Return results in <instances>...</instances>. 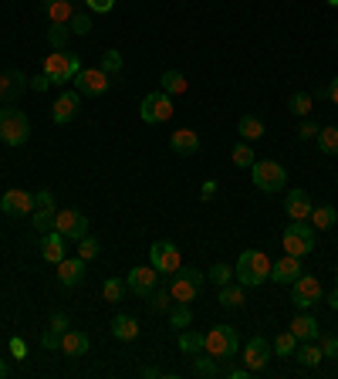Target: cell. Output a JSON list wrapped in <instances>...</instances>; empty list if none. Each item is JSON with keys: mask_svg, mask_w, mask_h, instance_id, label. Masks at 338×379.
<instances>
[{"mask_svg": "<svg viewBox=\"0 0 338 379\" xmlns=\"http://www.w3.org/2000/svg\"><path fill=\"white\" fill-rule=\"evenodd\" d=\"M233 274L244 288H257L264 281H271V258L264 251H244L233 264Z\"/></svg>", "mask_w": 338, "mask_h": 379, "instance_id": "1", "label": "cell"}, {"mask_svg": "<svg viewBox=\"0 0 338 379\" xmlns=\"http://www.w3.org/2000/svg\"><path fill=\"white\" fill-rule=\"evenodd\" d=\"M203 285H206V274L180 264V271H173V278H169V298L176 305H193V298H200Z\"/></svg>", "mask_w": 338, "mask_h": 379, "instance_id": "2", "label": "cell"}, {"mask_svg": "<svg viewBox=\"0 0 338 379\" xmlns=\"http://www.w3.org/2000/svg\"><path fill=\"white\" fill-rule=\"evenodd\" d=\"M0 139H4V146H24V142L31 139V119H28V112L0 106Z\"/></svg>", "mask_w": 338, "mask_h": 379, "instance_id": "3", "label": "cell"}, {"mask_svg": "<svg viewBox=\"0 0 338 379\" xmlns=\"http://www.w3.org/2000/svg\"><path fill=\"white\" fill-rule=\"evenodd\" d=\"M281 244H284V254L308 258L315 251V227H311V220H291L284 227V234H281Z\"/></svg>", "mask_w": 338, "mask_h": 379, "instance_id": "4", "label": "cell"}, {"mask_svg": "<svg viewBox=\"0 0 338 379\" xmlns=\"http://www.w3.org/2000/svg\"><path fill=\"white\" fill-rule=\"evenodd\" d=\"M250 180H254V186H257L261 193H277V190H284L288 173H284V166L274 163V159H254V166H250Z\"/></svg>", "mask_w": 338, "mask_h": 379, "instance_id": "5", "label": "cell"}, {"mask_svg": "<svg viewBox=\"0 0 338 379\" xmlns=\"http://www.w3.org/2000/svg\"><path fill=\"white\" fill-rule=\"evenodd\" d=\"M237 349H240V342H237V332H233L231 325H214V329L206 332L203 352H210L214 359L227 363V359H233V356H237Z\"/></svg>", "mask_w": 338, "mask_h": 379, "instance_id": "6", "label": "cell"}, {"mask_svg": "<svg viewBox=\"0 0 338 379\" xmlns=\"http://www.w3.org/2000/svg\"><path fill=\"white\" fill-rule=\"evenodd\" d=\"M78 72H81V58L71 55V51H51V55L45 58V75L51 78V85L71 81Z\"/></svg>", "mask_w": 338, "mask_h": 379, "instance_id": "7", "label": "cell"}, {"mask_svg": "<svg viewBox=\"0 0 338 379\" xmlns=\"http://www.w3.org/2000/svg\"><path fill=\"white\" fill-rule=\"evenodd\" d=\"M139 115H142L146 125H163L173 115V98H169L166 91H149V95H142Z\"/></svg>", "mask_w": 338, "mask_h": 379, "instance_id": "8", "label": "cell"}, {"mask_svg": "<svg viewBox=\"0 0 338 379\" xmlns=\"http://www.w3.org/2000/svg\"><path fill=\"white\" fill-rule=\"evenodd\" d=\"M149 264H153L159 274L180 271V264H183V258H180V247H176L173 241H156L153 247H149Z\"/></svg>", "mask_w": 338, "mask_h": 379, "instance_id": "9", "label": "cell"}, {"mask_svg": "<svg viewBox=\"0 0 338 379\" xmlns=\"http://www.w3.org/2000/svg\"><path fill=\"white\" fill-rule=\"evenodd\" d=\"M291 288H294L291 291V302H294V308H298V312H308V308H311V305L325 295L322 281H318L315 274H301L298 281H291Z\"/></svg>", "mask_w": 338, "mask_h": 379, "instance_id": "10", "label": "cell"}, {"mask_svg": "<svg viewBox=\"0 0 338 379\" xmlns=\"http://www.w3.org/2000/svg\"><path fill=\"white\" fill-rule=\"evenodd\" d=\"M54 230L58 234H64L68 241H81L85 234H88V217L81 210H58V220H54Z\"/></svg>", "mask_w": 338, "mask_h": 379, "instance_id": "11", "label": "cell"}, {"mask_svg": "<svg viewBox=\"0 0 338 379\" xmlns=\"http://www.w3.org/2000/svg\"><path fill=\"white\" fill-rule=\"evenodd\" d=\"M244 366L250 369V373H261V369H267V363H271V356H274V349H271V342L267 339H261V335H254L250 342L244 346Z\"/></svg>", "mask_w": 338, "mask_h": 379, "instance_id": "12", "label": "cell"}, {"mask_svg": "<svg viewBox=\"0 0 338 379\" xmlns=\"http://www.w3.org/2000/svg\"><path fill=\"white\" fill-rule=\"evenodd\" d=\"M156 285H159V271H156L153 264H146V268H132L129 278H125V288L132 291V295H139V298H149V295L156 291Z\"/></svg>", "mask_w": 338, "mask_h": 379, "instance_id": "13", "label": "cell"}, {"mask_svg": "<svg viewBox=\"0 0 338 379\" xmlns=\"http://www.w3.org/2000/svg\"><path fill=\"white\" fill-rule=\"evenodd\" d=\"M112 75H105L102 68H81L71 81H75V91H81V95H105L108 91V81Z\"/></svg>", "mask_w": 338, "mask_h": 379, "instance_id": "14", "label": "cell"}, {"mask_svg": "<svg viewBox=\"0 0 338 379\" xmlns=\"http://www.w3.org/2000/svg\"><path fill=\"white\" fill-rule=\"evenodd\" d=\"M28 85H31V81H28L24 72H14V68L4 72V75H0V106H14L17 98L28 91Z\"/></svg>", "mask_w": 338, "mask_h": 379, "instance_id": "15", "label": "cell"}, {"mask_svg": "<svg viewBox=\"0 0 338 379\" xmlns=\"http://www.w3.org/2000/svg\"><path fill=\"white\" fill-rule=\"evenodd\" d=\"M305 258H294V254H284V258L271 261V281H277V285H291V281H298L301 274H305V264H301Z\"/></svg>", "mask_w": 338, "mask_h": 379, "instance_id": "16", "label": "cell"}, {"mask_svg": "<svg viewBox=\"0 0 338 379\" xmlns=\"http://www.w3.org/2000/svg\"><path fill=\"white\" fill-rule=\"evenodd\" d=\"M0 210L7 217H28V213H34V197L28 190H7L0 197Z\"/></svg>", "mask_w": 338, "mask_h": 379, "instance_id": "17", "label": "cell"}, {"mask_svg": "<svg viewBox=\"0 0 338 379\" xmlns=\"http://www.w3.org/2000/svg\"><path fill=\"white\" fill-rule=\"evenodd\" d=\"M78 106H81V91H62L54 98V106H51V119L64 125V122H71L78 115Z\"/></svg>", "mask_w": 338, "mask_h": 379, "instance_id": "18", "label": "cell"}, {"mask_svg": "<svg viewBox=\"0 0 338 379\" xmlns=\"http://www.w3.org/2000/svg\"><path fill=\"white\" fill-rule=\"evenodd\" d=\"M315 210V200L308 190H291L288 197H284V213L291 217V220H308Z\"/></svg>", "mask_w": 338, "mask_h": 379, "instance_id": "19", "label": "cell"}, {"mask_svg": "<svg viewBox=\"0 0 338 379\" xmlns=\"http://www.w3.org/2000/svg\"><path fill=\"white\" fill-rule=\"evenodd\" d=\"M85 264H88V261H81V258L58 261V281H62L64 288H78V285L85 281Z\"/></svg>", "mask_w": 338, "mask_h": 379, "instance_id": "20", "label": "cell"}, {"mask_svg": "<svg viewBox=\"0 0 338 379\" xmlns=\"http://www.w3.org/2000/svg\"><path fill=\"white\" fill-rule=\"evenodd\" d=\"M68 237L64 234H58V230H51V234H45V241H41V258L51 261V264H58V261L68 258Z\"/></svg>", "mask_w": 338, "mask_h": 379, "instance_id": "21", "label": "cell"}, {"mask_svg": "<svg viewBox=\"0 0 338 379\" xmlns=\"http://www.w3.org/2000/svg\"><path fill=\"white\" fill-rule=\"evenodd\" d=\"M88 332H78V329H68V332L62 335V352L64 356H71V359H78V356H85L88 352Z\"/></svg>", "mask_w": 338, "mask_h": 379, "instance_id": "22", "label": "cell"}, {"mask_svg": "<svg viewBox=\"0 0 338 379\" xmlns=\"http://www.w3.org/2000/svg\"><path fill=\"white\" fill-rule=\"evenodd\" d=\"M169 146H173V152H180V156H193V152L200 149V136H197L193 129H176V132L169 136Z\"/></svg>", "mask_w": 338, "mask_h": 379, "instance_id": "23", "label": "cell"}, {"mask_svg": "<svg viewBox=\"0 0 338 379\" xmlns=\"http://www.w3.org/2000/svg\"><path fill=\"white\" fill-rule=\"evenodd\" d=\"M318 332H322V329H318V322L311 319L308 312H298V315H294L291 335L298 339V342H311V339H318Z\"/></svg>", "mask_w": 338, "mask_h": 379, "instance_id": "24", "label": "cell"}, {"mask_svg": "<svg viewBox=\"0 0 338 379\" xmlns=\"http://www.w3.org/2000/svg\"><path fill=\"white\" fill-rule=\"evenodd\" d=\"M108 329H112V335H115L119 342H132L139 335V322L132 319V315H115V319L108 322Z\"/></svg>", "mask_w": 338, "mask_h": 379, "instance_id": "25", "label": "cell"}, {"mask_svg": "<svg viewBox=\"0 0 338 379\" xmlns=\"http://www.w3.org/2000/svg\"><path fill=\"white\" fill-rule=\"evenodd\" d=\"M294 359L305 366V369H315V366L325 359V352H322V346H315V339H311V342H298V349H294Z\"/></svg>", "mask_w": 338, "mask_h": 379, "instance_id": "26", "label": "cell"}, {"mask_svg": "<svg viewBox=\"0 0 338 379\" xmlns=\"http://www.w3.org/2000/svg\"><path fill=\"white\" fill-rule=\"evenodd\" d=\"M311 227L315 230H328V227H335V220H338V210L332 207V203H318L315 210H311Z\"/></svg>", "mask_w": 338, "mask_h": 379, "instance_id": "27", "label": "cell"}, {"mask_svg": "<svg viewBox=\"0 0 338 379\" xmlns=\"http://www.w3.org/2000/svg\"><path fill=\"white\" fill-rule=\"evenodd\" d=\"M193 376H200V379H214L220 376V359H214L210 352H197V359H193Z\"/></svg>", "mask_w": 338, "mask_h": 379, "instance_id": "28", "label": "cell"}, {"mask_svg": "<svg viewBox=\"0 0 338 379\" xmlns=\"http://www.w3.org/2000/svg\"><path fill=\"white\" fill-rule=\"evenodd\" d=\"M237 136L244 139V142H257L264 136V122L257 115H244V119L237 122Z\"/></svg>", "mask_w": 338, "mask_h": 379, "instance_id": "29", "label": "cell"}, {"mask_svg": "<svg viewBox=\"0 0 338 379\" xmlns=\"http://www.w3.org/2000/svg\"><path fill=\"white\" fill-rule=\"evenodd\" d=\"M216 302L223 305V308H240L244 305V285H220V298Z\"/></svg>", "mask_w": 338, "mask_h": 379, "instance_id": "30", "label": "cell"}, {"mask_svg": "<svg viewBox=\"0 0 338 379\" xmlns=\"http://www.w3.org/2000/svg\"><path fill=\"white\" fill-rule=\"evenodd\" d=\"M318 149L325 152V156H338V125H325V129H318Z\"/></svg>", "mask_w": 338, "mask_h": 379, "instance_id": "31", "label": "cell"}, {"mask_svg": "<svg viewBox=\"0 0 338 379\" xmlns=\"http://www.w3.org/2000/svg\"><path fill=\"white\" fill-rule=\"evenodd\" d=\"M311 106H315V95H311V91H294L291 98H288V112L301 115V119H308Z\"/></svg>", "mask_w": 338, "mask_h": 379, "instance_id": "32", "label": "cell"}, {"mask_svg": "<svg viewBox=\"0 0 338 379\" xmlns=\"http://www.w3.org/2000/svg\"><path fill=\"white\" fill-rule=\"evenodd\" d=\"M159 81H163V91H166V95H183V91H186V75H183V72H176V68L163 72V78H159Z\"/></svg>", "mask_w": 338, "mask_h": 379, "instance_id": "33", "label": "cell"}, {"mask_svg": "<svg viewBox=\"0 0 338 379\" xmlns=\"http://www.w3.org/2000/svg\"><path fill=\"white\" fill-rule=\"evenodd\" d=\"M231 159H233V166H240V169H250L254 166V142H237L231 149Z\"/></svg>", "mask_w": 338, "mask_h": 379, "instance_id": "34", "label": "cell"}, {"mask_svg": "<svg viewBox=\"0 0 338 379\" xmlns=\"http://www.w3.org/2000/svg\"><path fill=\"white\" fill-rule=\"evenodd\" d=\"M203 342H206V335H200V332H190V329L180 332V352H186V356L203 352Z\"/></svg>", "mask_w": 338, "mask_h": 379, "instance_id": "35", "label": "cell"}, {"mask_svg": "<svg viewBox=\"0 0 338 379\" xmlns=\"http://www.w3.org/2000/svg\"><path fill=\"white\" fill-rule=\"evenodd\" d=\"M47 17H51V24H68V21L75 17L71 0H58V4H51V7H47Z\"/></svg>", "mask_w": 338, "mask_h": 379, "instance_id": "36", "label": "cell"}, {"mask_svg": "<svg viewBox=\"0 0 338 379\" xmlns=\"http://www.w3.org/2000/svg\"><path fill=\"white\" fill-rule=\"evenodd\" d=\"M54 220H58V210H45V207L34 210V230H37V234H51V230H54Z\"/></svg>", "mask_w": 338, "mask_h": 379, "instance_id": "37", "label": "cell"}, {"mask_svg": "<svg viewBox=\"0 0 338 379\" xmlns=\"http://www.w3.org/2000/svg\"><path fill=\"white\" fill-rule=\"evenodd\" d=\"M68 38H71V28H68V24H51V30H47V45L54 47V51H64Z\"/></svg>", "mask_w": 338, "mask_h": 379, "instance_id": "38", "label": "cell"}, {"mask_svg": "<svg viewBox=\"0 0 338 379\" xmlns=\"http://www.w3.org/2000/svg\"><path fill=\"white\" fill-rule=\"evenodd\" d=\"M125 295V281H119V278H105V285H102V298L112 305H119Z\"/></svg>", "mask_w": 338, "mask_h": 379, "instance_id": "39", "label": "cell"}, {"mask_svg": "<svg viewBox=\"0 0 338 379\" xmlns=\"http://www.w3.org/2000/svg\"><path fill=\"white\" fill-rule=\"evenodd\" d=\"M271 349H274L277 356H294V349H298V339L291 335V329H288V332H277V339L271 342Z\"/></svg>", "mask_w": 338, "mask_h": 379, "instance_id": "40", "label": "cell"}, {"mask_svg": "<svg viewBox=\"0 0 338 379\" xmlns=\"http://www.w3.org/2000/svg\"><path fill=\"white\" fill-rule=\"evenodd\" d=\"M105 75H119L122 72V51H115V47H108L105 55H102V64H98Z\"/></svg>", "mask_w": 338, "mask_h": 379, "instance_id": "41", "label": "cell"}, {"mask_svg": "<svg viewBox=\"0 0 338 379\" xmlns=\"http://www.w3.org/2000/svg\"><path fill=\"white\" fill-rule=\"evenodd\" d=\"M190 322H193V312H190V305H176V308L169 312V325H173L176 332H183Z\"/></svg>", "mask_w": 338, "mask_h": 379, "instance_id": "42", "label": "cell"}, {"mask_svg": "<svg viewBox=\"0 0 338 379\" xmlns=\"http://www.w3.org/2000/svg\"><path fill=\"white\" fill-rule=\"evenodd\" d=\"M98 251H102V244L95 241L92 234H85V237L78 241V258H81V261H95V258H98Z\"/></svg>", "mask_w": 338, "mask_h": 379, "instance_id": "43", "label": "cell"}, {"mask_svg": "<svg viewBox=\"0 0 338 379\" xmlns=\"http://www.w3.org/2000/svg\"><path fill=\"white\" fill-rule=\"evenodd\" d=\"M68 28H71V34H81V38H85V34H92V17L85 14V11H75V17L68 21Z\"/></svg>", "mask_w": 338, "mask_h": 379, "instance_id": "44", "label": "cell"}, {"mask_svg": "<svg viewBox=\"0 0 338 379\" xmlns=\"http://www.w3.org/2000/svg\"><path fill=\"white\" fill-rule=\"evenodd\" d=\"M231 278H233V268H231V264H214V268L206 271V281H214L216 288H220V285H227Z\"/></svg>", "mask_w": 338, "mask_h": 379, "instance_id": "45", "label": "cell"}, {"mask_svg": "<svg viewBox=\"0 0 338 379\" xmlns=\"http://www.w3.org/2000/svg\"><path fill=\"white\" fill-rule=\"evenodd\" d=\"M149 298H153V312H166V308H169V302H173V298H169V288H163V291H153Z\"/></svg>", "mask_w": 338, "mask_h": 379, "instance_id": "46", "label": "cell"}, {"mask_svg": "<svg viewBox=\"0 0 338 379\" xmlns=\"http://www.w3.org/2000/svg\"><path fill=\"white\" fill-rule=\"evenodd\" d=\"M34 207L54 210V193H51V190H37V193H34Z\"/></svg>", "mask_w": 338, "mask_h": 379, "instance_id": "47", "label": "cell"}, {"mask_svg": "<svg viewBox=\"0 0 338 379\" xmlns=\"http://www.w3.org/2000/svg\"><path fill=\"white\" fill-rule=\"evenodd\" d=\"M47 329H51V332H58V335H64V332H68V315H64V312H54Z\"/></svg>", "mask_w": 338, "mask_h": 379, "instance_id": "48", "label": "cell"}, {"mask_svg": "<svg viewBox=\"0 0 338 379\" xmlns=\"http://www.w3.org/2000/svg\"><path fill=\"white\" fill-rule=\"evenodd\" d=\"M85 4H88L92 14H108V11L115 7V0H85Z\"/></svg>", "mask_w": 338, "mask_h": 379, "instance_id": "49", "label": "cell"}, {"mask_svg": "<svg viewBox=\"0 0 338 379\" xmlns=\"http://www.w3.org/2000/svg\"><path fill=\"white\" fill-rule=\"evenodd\" d=\"M322 352H325V359H338V339L335 335L322 339Z\"/></svg>", "mask_w": 338, "mask_h": 379, "instance_id": "50", "label": "cell"}, {"mask_svg": "<svg viewBox=\"0 0 338 379\" xmlns=\"http://www.w3.org/2000/svg\"><path fill=\"white\" fill-rule=\"evenodd\" d=\"M41 346H45V349H62V335H58V332H51V329H47V332L41 335Z\"/></svg>", "mask_w": 338, "mask_h": 379, "instance_id": "51", "label": "cell"}, {"mask_svg": "<svg viewBox=\"0 0 338 379\" xmlns=\"http://www.w3.org/2000/svg\"><path fill=\"white\" fill-rule=\"evenodd\" d=\"M11 356L14 359H28V342L24 339H11Z\"/></svg>", "mask_w": 338, "mask_h": 379, "instance_id": "52", "label": "cell"}, {"mask_svg": "<svg viewBox=\"0 0 338 379\" xmlns=\"http://www.w3.org/2000/svg\"><path fill=\"white\" fill-rule=\"evenodd\" d=\"M298 136H301V139H315V136H318V125H315L311 119H305V122H301V129H298Z\"/></svg>", "mask_w": 338, "mask_h": 379, "instance_id": "53", "label": "cell"}, {"mask_svg": "<svg viewBox=\"0 0 338 379\" xmlns=\"http://www.w3.org/2000/svg\"><path fill=\"white\" fill-rule=\"evenodd\" d=\"M31 85H34V91H47V89H51V78H47V75H45V72H41V75L34 78Z\"/></svg>", "mask_w": 338, "mask_h": 379, "instance_id": "54", "label": "cell"}, {"mask_svg": "<svg viewBox=\"0 0 338 379\" xmlns=\"http://www.w3.org/2000/svg\"><path fill=\"white\" fill-rule=\"evenodd\" d=\"M325 98H332V102L338 106V78H332V85L325 89Z\"/></svg>", "mask_w": 338, "mask_h": 379, "instance_id": "55", "label": "cell"}, {"mask_svg": "<svg viewBox=\"0 0 338 379\" xmlns=\"http://www.w3.org/2000/svg\"><path fill=\"white\" fill-rule=\"evenodd\" d=\"M223 376H227V379H247V376H250V369H247V366H244V369H227Z\"/></svg>", "mask_w": 338, "mask_h": 379, "instance_id": "56", "label": "cell"}, {"mask_svg": "<svg viewBox=\"0 0 338 379\" xmlns=\"http://www.w3.org/2000/svg\"><path fill=\"white\" fill-rule=\"evenodd\" d=\"M322 298L328 302V308H335V312H338V285H335L332 291H328V295H322Z\"/></svg>", "mask_w": 338, "mask_h": 379, "instance_id": "57", "label": "cell"}, {"mask_svg": "<svg viewBox=\"0 0 338 379\" xmlns=\"http://www.w3.org/2000/svg\"><path fill=\"white\" fill-rule=\"evenodd\" d=\"M214 193H216V183H214V180H206V183H203V190H200V197H203V200H210Z\"/></svg>", "mask_w": 338, "mask_h": 379, "instance_id": "58", "label": "cell"}, {"mask_svg": "<svg viewBox=\"0 0 338 379\" xmlns=\"http://www.w3.org/2000/svg\"><path fill=\"white\" fill-rule=\"evenodd\" d=\"M142 376H146V379H156V376H159V369H156V366H142Z\"/></svg>", "mask_w": 338, "mask_h": 379, "instance_id": "59", "label": "cell"}, {"mask_svg": "<svg viewBox=\"0 0 338 379\" xmlns=\"http://www.w3.org/2000/svg\"><path fill=\"white\" fill-rule=\"evenodd\" d=\"M7 373H11V369H7V359H0V379L7 376Z\"/></svg>", "mask_w": 338, "mask_h": 379, "instance_id": "60", "label": "cell"}, {"mask_svg": "<svg viewBox=\"0 0 338 379\" xmlns=\"http://www.w3.org/2000/svg\"><path fill=\"white\" fill-rule=\"evenodd\" d=\"M51 4H58V0H41V7H45V11L51 7Z\"/></svg>", "mask_w": 338, "mask_h": 379, "instance_id": "61", "label": "cell"}, {"mask_svg": "<svg viewBox=\"0 0 338 379\" xmlns=\"http://www.w3.org/2000/svg\"><path fill=\"white\" fill-rule=\"evenodd\" d=\"M328 4H332V7H338V0H328Z\"/></svg>", "mask_w": 338, "mask_h": 379, "instance_id": "62", "label": "cell"}, {"mask_svg": "<svg viewBox=\"0 0 338 379\" xmlns=\"http://www.w3.org/2000/svg\"><path fill=\"white\" fill-rule=\"evenodd\" d=\"M335 285H338V274H335Z\"/></svg>", "mask_w": 338, "mask_h": 379, "instance_id": "63", "label": "cell"}]
</instances>
